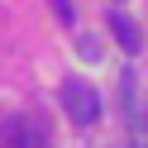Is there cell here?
Masks as SVG:
<instances>
[{
    "instance_id": "1",
    "label": "cell",
    "mask_w": 148,
    "mask_h": 148,
    "mask_svg": "<svg viewBox=\"0 0 148 148\" xmlns=\"http://www.w3.org/2000/svg\"><path fill=\"white\" fill-rule=\"evenodd\" d=\"M62 110H67V119L72 124H96L100 119V96H96V86H86V81H62Z\"/></svg>"
},
{
    "instance_id": "2",
    "label": "cell",
    "mask_w": 148,
    "mask_h": 148,
    "mask_svg": "<svg viewBox=\"0 0 148 148\" xmlns=\"http://www.w3.org/2000/svg\"><path fill=\"white\" fill-rule=\"evenodd\" d=\"M0 148H48V129L34 115H10L0 119Z\"/></svg>"
},
{
    "instance_id": "4",
    "label": "cell",
    "mask_w": 148,
    "mask_h": 148,
    "mask_svg": "<svg viewBox=\"0 0 148 148\" xmlns=\"http://www.w3.org/2000/svg\"><path fill=\"white\" fill-rule=\"evenodd\" d=\"M81 58H86V62H100V43L96 38H81Z\"/></svg>"
},
{
    "instance_id": "3",
    "label": "cell",
    "mask_w": 148,
    "mask_h": 148,
    "mask_svg": "<svg viewBox=\"0 0 148 148\" xmlns=\"http://www.w3.org/2000/svg\"><path fill=\"white\" fill-rule=\"evenodd\" d=\"M110 34H115V43L124 53H138V24L129 19L124 10H110Z\"/></svg>"
},
{
    "instance_id": "5",
    "label": "cell",
    "mask_w": 148,
    "mask_h": 148,
    "mask_svg": "<svg viewBox=\"0 0 148 148\" xmlns=\"http://www.w3.org/2000/svg\"><path fill=\"white\" fill-rule=\"evenodd\" d=\"M53 5H58V19H62V24H72V0H53Z\"/></svg>"
}]
</instances>
